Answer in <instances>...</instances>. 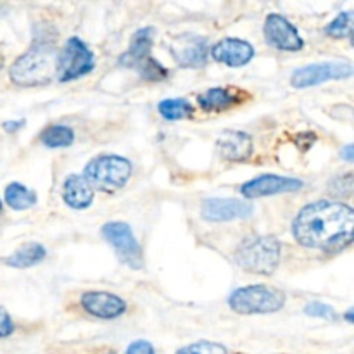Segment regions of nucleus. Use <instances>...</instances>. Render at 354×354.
Instances as JSON below:
<instances>
[{
	"label": "nucleus",
	"mask_w": 354,
	"mask_h": 354,
	"mask_svg": "<svg viewBox=\"0 0 354 354\" xmlns=\"http://www.w3.org/2000/svg\"><path fill=\"white\" fill-rule=\"evenodd\" d=\"M21 127H23V121H7V123H3V128H6L7 131H16L19 130Z\"/></svg>",
	"instance_id": "nucleus-31"
},
{
	"label": "nucleus",
	"mask_w": 354,
	"mask_h": 354,
	"mask_svg": "<svg viewBox=\"0 0 354 354\" xmlns=\"http://www.w3.org/2000/svg\"><path fill=\"white\" fill-rule=\"evenodd\" d=\"M292 232L304 248L334 252L342 251L353 242L354 213L348 204L317 201L297 213Z\"/></svg>",
	"instance_id": "nucleus-1"
},
{
	"label": "nucleus",
	"mask_w": 354,
	"mask_h": 354,
	"mask_svg": "<svg viewBox=\"0 0 354 354\" xmlns=\"http://www.w3.org/2000/svg\"><path fill=\"white\" fill-rule=\"evenodd\" d=\"M47 256V251L41 244L37 242H30V244H24L23 248L17 249L16 252L9 256V258L3 259L7 266H12V268H31V266L41 263Z\"/></svg>",
	"instance_id": "nucleus-19"
},
{
	"label": "nucleus",
	"mask_w": 354,
	"mask_h": 354,
	"mask_svg": "<svg viewBox=\"0 0 354 354\" xmlns=\"http://www.w3.org/2000/svg\"><path fill=\"white\" fill-rule=\"evenodd\" d=\"M2 66H3V57L0 55V69H2Z\"/></svg>",
	"instance_id": "nucleus-33"
},
{
	"label": "nucleus",
	"mask_w": 354,
	"mask_h": 354,
	"mask_svg": "<svg viewBox=\"0 0 354 354\" xmlns=\"http://www.w3.org/2000/svg\"><path fill=\"white\" fill-rule=\"evenodd\" d=\"M282 256V245L272 235H251L235 252L239 266L256 275H272Z\"/></svg>",
	"instance_id": "nucleus-3"
},
{
	"label": "nucleus",
	"mask_w": 354,
	"mask_h": 354,
	"mask_svg": "<svg viewBox=\"0 0 354 354\" xmlns=\"http://www.w3.org/2000/svg\"><path fill=\"white\" fill-rule=\"evenodd\" d=\"M171 54L182 68H203L207 59V40L197 35H178L171 41Z\"/></svg>",
	"instance_id": "nucleus-12"
},
{
	"label": "nucleus",
	"mask_w": 354,
	"mask_h": 354,
	"mask_svg": "<svg viewBox=\"0 0 354 354\" xmlns=\"http://www.w3.org/2000/svg\"><path fill=\"white\" fill-rule=\"evenodd\" d=\"M248 93H244L239 88H209L197 97V102L203 107V111L207 113H223V111L232 109L237 104H241L245 99Z\"/></svg>",
	"instance_id": "nucleus-17"
},
{
	"label": "nucleus",
	"mask_w": 354,
	"mask_h": 354,
	"mask_svg": "<svg viewBox=\"0 0 354 354\" xmlns=\"http://www.w3.org/2000/svg\"><path fill=\"white\" fill-rule=\"evenodd\" d=\"M131 162L127 158L114 154H102L93 158L85 166L83 178L90 189L114 194L123 189L131 176Z\"/></svg>",
	"instance_id": "nucleus-4"
},
{
	"label": "nucleus",
	"mask_w": 354,
	"mask_h": 354,
	"mask_svg": "<svg viewBox=\"0 0 354 354\" xmlns=\"http://www.w3.org/2000/svg\"><path fill=\"white\" fill-rule=\"evenodd\" d=\"M127 354H154V348L147 341H135L127 349Z\"/></svg>",
	"instance_id": "nucleus-29"
},
{
	"label": "nucleus",
	"mask_w": 354,
	"mask_h": 354,
	"mask_svg": "<svg viewBox=\"0 0 354 354\" xmlns=\"http://www.w3.org/2000/svg\"><path fill=\"white\" fill-rule=\"evenodd\" d=\"M353 151H354V147H353V145H346V147L342 149V151H341V156H342V159H344V161H348V162H353V159H354V154H353Z\"/></svg>",
	"instance_id": "nucleus-30"
},
{
	"label": "nucleus",
	"mask_w": 354,
	"mask_h": 354,
	"mask_svg": "<svg viewBox=\"0 0 354 354\" xmlns=\"http://www.w3.org/2000/svg\"><path fill=\"white\" fill-rule=\"evenodd\" d=\"M254 206L242 199H207L203 203L201 214L211 223H225V221L245 220L252 216Z\"/></svg>",
	"instance_id": "nucleus-11"
},
{
	"label": "nucleus",
	"mask_w": 354,
	"mask_h": 354,
	"mask_svg": "<svg viewBox=\"0 0 354 354\" xmlns=\"http://www.w3.org/2000/svg\"><path fill=\"white\" fill-rule=\"evenodd\" d=\"M0 211H2V203H0Z\"/></svg>",
	"instance_id": "nucleus-34"
},
{
	"label": "nucleus",
	"mask_w": 354,
	"mask_h": 354,
	"mask_svg": "<svg viewBox=\"0 0 354 354\" xmlns=\"http://www.w3.org/2000/svg\"><path fill=\"white\" fill-rule=\"evenodd\" d=\"M218 152L223 159L232 162L248 161L252 156V138L244 131H225L220 135L216 144Z\"/></svg>",
	"instance_id": "nucleus-15"
},
{
	"label": "nucleus",
	"mask_w": 354,
	"mask_h": 354,
	"mask_svg": "<svg viewBox=\"0 0 354 354\" xmlns=\"http://www.w3.org/2000/svg\"><path fill=\"white\" fill-rule=\"evenodd\" d=\"M346 320H348L349 324H353V310H349L348 313H346Z\"/></svg>",
	"instance_id": "nucleus-32"
},
{
	"label": "nucleus",
	"mask_w": 354,
	"mask_h": 354,
	"mask_svg": "<svg viewBox=\"0 0 354 354\" xmlns=\"http://www.w3.org/2000/svg\"><path fill=\"white\" fill-rule=\"evenodd\" d=\"M95 68V55L80 38L73 37L64 44L55 61V75L59 82H73L88 75Z\"/></svg>",
	"instance_id": "nucleus-6"
},
{
	"label": "nucleus",
	"mask_w": 354,
	"mask_h": 354,
	"mask_svg": "<svg viewBox=\"0 0 354 354\" xmlns=\"http://www.w3.org/2000/svg\"><path fill=\"white\" fill-rule=\"evenodd\" d=\"M55 37L38 38L33 47L14 61L10 66L9 75L16 85L35 86L50 83L55 76Z\"/></svg>",
	"instance_id": "nucleus-2"
},
{
	"label": "nucleus",
	"mask_w": 354,
	"mask_h": 354,
	"mask_svg": "<svg viewBox=\"0 0 354 354\" xmlns=\"http://www.w3.org/2000/svg\"><path fill=\"white\" fill-rule=\"evenodd\" d=\"M62 201L71 209H86L93 203V190L80 175H69L62 183Z\"/></svg>",
	"instance_id": "nucleus-18"
},
{
	"label": "nucleus",
	"mask_w": 354,
	"mask_h": 354,
	"mask_svg": "<svg viewBox=\"0 0 354 354\" xmlns=\"http://www.w3.org/2000/svg\"><path fill=\"white\" fill-rule=\"evenodd\" d=\"M159 114L168 121H178L192 116L194 107L185 99H166L159 102Z\"/></svg>",
	"instance_id": "nucleus-22"
},
{
	"label": "nucleus",
	"mask_w": 354,
	"mask_h": 354,
	"mask_svg": "<svg viewBox=\"0 0 354 354\" xmlns=\"http://www.w3.org/2000/svg\"><path fill=\"white\" fill-rule=\"evenodd\" d=\"M40 142L48 149H64L75 142V131L66 124H52L40 133Z\"/></svg>",
	"instance_id": "nucleus-21"
},
{
	"label": "nucleus",
	"mask_w": 354,
	"mask_h": 354,
	"mask_svg": "<svg viewBox=\"0 0 354 354\" xmlns=\"http://www.w3.org/2000/svg\"><path fill=\"white\" fill-rule=\"evenodd\" d=\"M211 55L214 61L221 64L241 68L254 57V48L249 41L241 40V38H223L211 48Z\"/></svg>",
	"instance_id": "nucleus-14"
},
{
	"label": "nucleus",
	"mask_w": 354,
	"mask_h": 354,
	"mask_svg": "<svg viewBox=\"0 0 354 354\" xmlns=\"http://www.w3.org/2000/svg\"><path fill=\"white\" fill-rule=\"evenodd\" d=\"M14 332V322L10 318V315L7 313L6 308L0 306V339L9 337Z\"/></svg>",
	"instance_id": "nucleus-28"
},
{
	"label": "nucleus",
	"mask_w": 354,
	"mask_h": 354,
	"mask_svg": "<svg viewBox=\"0 0 354 354\" xmlns=\"http://www.w3.org/2000/svg\"><path fill=\"white\" fill-rule=\"evenodd\" d=\"M286 304V294L268 286H248L228 297V306L239 315H268L280 311Z\"/></svg>",
	"instance_id": "nucleus-5"
},
{
	"label": "nucleus",
	"mask_w": 354,
	"mask_h": 354,
	"mask_svg": "<svg viewBox=\"0 0 354 354\" xmlns=\"http://www.w3.org/2000/svg\"><path fill=\"white\" fill-rule=\"evenodd\" d=\"M100 234H102L104 241L109 242L111 248L114 249L118 258L124 265L133 270H140L144 266L142 248L130 225L124 223V221H109L100 228Z\"/></svg>",
	"instance_id": "nucleus-7"
},
{
	"label": "nucleus",
	"mask_w": 354,
	"mask_h": 354,
	"mask_svg": "<svg viewBox=\"0 0 354 354\" xmlns=\"http://www.w3.org/2000/svg\"><path fill=\"white\" fill-rule=\"evenodd\" d=\"M353 23H354L353 12L351 10H346V12L339 14L332 23L327 24L325 33L332 38H348L351 37L353 33Z\"/></svg>",
	"instance_id": "nucleus-23"
},
{
	"label": "nucleus",
	"mask_w": 354,
	"mask_h": 354,
	"mask_svg": "<svg viewBox=\"0 0 354 354\" xmlns=\"http://www.w3.org/2000/svg\"><path fill=\"white\" fill-rule=\"evenodd\" d=\"M152 38H154V30L152 28H142V30L135 31V35L131 37L130 47L120 57V64L123 68L140 69L142 64L152 57Z\"/></svg>",
	"instance_id": "nucleus-16"
},
{
	"label": "nucleus",
	"mask_w": 354,
	"mask_h": 354,
	"mask_svg": "<svg viewBox=\"0 0 354 354\" xmlns=\"http://www.w3.org/2000/svg\"><path fill=\"white\" fill-rule=\"evenodd\" d=\"M304 313H306L308 317L325 318V320H332V318H335L334 308L324 303H310L306 308H304Z\"/></svg>",
	"instance_id": "nucleus-26"
},
{
	"label": "nucleus",
	"mask_w": 354,
	"mask_h": 354,
	"mask_svg": "<svg viewBox=\"0 0 354 354\" xmlns=\"http://www.w3.org/2000/svg\"><path fill=\"white\" fill-rule=\"evenodd\" d=\"M176 354H227V349L221 344H214V342H196L187 348L180 349Z\"/></svg>",
	"instance_id": "nucleus-25"
},
{
	"label": "nucleus",
	"mask_w": 354,
	"mask_h": 354,
	"mask_svg": "<svg viewBox=\"0 0 354 354\" xmlns=\"http://www.w3.org/2000/svg\"><path fill=\"white\" fill-rule=\"evenodd\" d=\"M330 190L334 192V196H351L353 192V175L348 173V175L341 176V178H335L332 182Z\"/></svg>",
	"instance_id": "nucleus-27"
},
{
	"label": "nucleus",
	"mask_w": 354,
	"mask_h": 354,
	"mask_svg": "<svg viewBox=\"0 0 354 354\" xmlns=\"http://www.w3.org/2000/svg\"><path fill=\"white\" fill-rule=\"evenodd\" d=\"M138 71H140L142 78L147 80V82H161V80H165L166 76H168V69H166L161 62L156 61L154 57H151L147 62H144Z\"/></svg>",
	"instance_id": "nucleus-24"
},
{
	"label": "nucleus",
	"mask_w": 354,
	"mask_h": 354,
	"mask_svg": "<svg viewBox=\"0 0 354 354\" xmlns=\"http://www.w3.org/2000/svg\"><path fill=\"white\" fill-rule=\"evenodd\" d=\"M265 38L272 47L286 52H297L303 48L304 41L299 31L289 19L280 14H270L265 21Z\"/></svg>",
	"instance_id": "nucleus-9"
},
{
	"label": "nucleus",
	"mask_w": 354,
	"mask_h": 354,
	"mask_svg": "<svg viewBox=\"0 0 354 354\" xmlns=\"http://www.w3.org/2000/svg\"><path fill=\"white\" fill-rule=\"evenodd\" d=\"M82 308L100 320H116L127 313V303L120 296L104 290H88L82 296Z\"/></svg>",
	"instance_id": "nucleus-13"
},
{
	"label": "nucleus",
	"mask_w": 354,
	"mask_h": 354,
	"mask_svg": "<svg viewBox=\"0 0 354 354\" xmlns=\"http://www.w3.org/2000/svg\"><path fill=\"white\" fill-rule=\"evenodd\" d=\"M37 194L33 190H30L28 187L21 185V183L14 182L9 183L6 189V203L9 204V207H12L14 211H24L30 209L37 204Z\"/></svg>",
	"instance_id": "nucleus-20"
},
{
	"label": "nucleus",
	"mask_w": 354,
	"mask_h": 354,
	"mask_svg": "<svg viewBox=\"0 0 354 354\" xmlns=\"http://www.w3.org/2000/svg\"><path fill=\"white\" fill-rule=\"evenodd\" d=\"M109 354H114V353H109Z\"/></svg>",
	"instance_id": "nucleus-35"
},
{
	"label": "nucleus",
	"mask_w": 354,
	"mask_h": 354,
	"mask_svg": "<svg viewBox=\"0 0 354 354\" xmlns=\"http://www.w3.org/2000/svg\"><path fill=\"white\" fill-rule=\"evenodd\" d=\"M353 75V66L349 62H318L296 69L290 76V83L296 88L320 85L330 80H344Z\"/></svg>",
	"instance_id": "nucleus-8"
},
{
	"label": "nucleus",
	"mask_w": 354,
	"mask_h": 354,
	"mask_svg": "<svg viewBox=\"0 0 354 354\" xmlns=\"http://www.w3.org/2000/svg\"><path fill=\"white\" fill-rule=\"evenodd\" d=\"M303 189V182L297 178L280 175H261L258 178L249 180L241 187V192L245 199H256V197L279 196V194L297 192Z\"/></svg>",
	"instance_id": "nucleus-10"
}]
</instances>
